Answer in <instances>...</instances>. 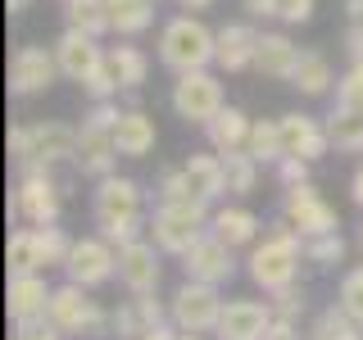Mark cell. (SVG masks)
<instances>
[{"instance_id": "ba28073f", "label": "cell", "mask_w": 363, "mask_h": 340, "mask_svg": "<svg viewBox=\"0 0 363 340\" xmlns=\"http://www.w3.org/2000/svg\"><path fill=\"white\" fill-rule=\"evenodd\" d=\"M281 213H286V222L304 236V241H309V236H327V232H336V227H340L336 209H332L323 196H318L309 181L286 186V204H281Z\"/></svg>"}, {"instance_id": "91938a15", "label": "cell", "mask_w": 363, "mask_h": 340, "mask_svg": "<svg viewBox=\"0 0 363 340\" xmlns=\"http://www.w3.org/2000/svg\"><path fill=\"white\" fill-rule=\"evenodd\" d=\"M64 5H73V0H64Z\"/></svg>"}, {"instance_id": "44dd1931", "label": "cell", "mask_w": 363, "mask_h": 340, "mask_svg": "<svg viewBox=\"0 0 363 340\" xmlns=\"http://www.w3.org/2000/svg\"><path fill=\"white\" fill-rule=\"evenodd\" d=\"M255 50H259V32L245 28V23H227V28H218V55H213V64L223 73H245V68H255Z\"/></svg>"}, {"instance_id": "3957f363", "label": "cell", "mask_w": 363, "mask_h": 340, "mask_svg": "<svg viewBox=\"0 0 363 340\" xmlns=\"http://www.w3.org/2000/svg\"><path fill=\"white\" fill-rule=\"evenodd\" d=\"M209 209H204V200H164L155 209V218H150V236H155V245L164 249V254H186L191 245L204 236V227H209Z\"/></svg>"}, {"instance_id": "f1b7e54d", "label": "cell", "mask_w": 363, "mask_h": 340, "mask_svg": "<svg viewBox=\"0 0 363 340\" xmlns=\"http://www.w3.org/2000/svg\"><path fill=\"white\" fill-rule=\"evenodd\" d=\"M309 340H363V322H359V317H350L340 304H332V309H323V313L313 317Z\"/></svg>"}, {"instance_id": "ee69618b", "label": "cell", "mask_w": 363, "mask_h": 340, "mask_svg": "<svg viewBox=\"0 0 363 340\" xmlns=\"http://www.w3.org/2000/svg\"><path fill=\"white\" fill-rule=\"evenodd\" d=\"M309 164L313 159H300V154H286L277 164V177L286 181V186H300V181H309Z\"/></svg>"}, {"instance_id": "c3c4849f", "label": "cell", "mask_w": 363, "mask_h": 340, "mask_svg": "<svg viewBox=\"0 0 363 340\" xmlns=\"http://www.w3.org/2000/svg\"><path fill=\"white\" fill-rule=\"evenodd\" d=\"M245 9L255 18H277V9H281V0H245Z\"/></svg>"}, {"instance_id": "6125c7cd", "label": "cell", "mask_w": 363, "mask_h": 340, "mask_svg": "<svg viewBox=\"0 0 363 340\" xmlns=\"http://www.w3.org/2000/svg\"><path fill=\"white\" fill-rule=\"evenodd\" d=\"M359 268H363V264H359Z\"/></svg>"}, {"instance_id": "d6986e66", "label": "cell", "mask_w": 363, "mask_h": 340, "mask_svg": "<svg viewBox=\"0 0 363 340\" xmlns=\"http://www.w3.org/2000/svg\"><path fill=\"white\" fill-rule=\"evenodd\" d=\"M304 50L295 45L291 37H281V32H264L259 37V50H255V68L264 77H277V82H291L295 68H300Z\"/></svg>"}, {"instance_id": "e0dca14e", "label": "cell", "mask_w": 363, "mask_h": 340, "mask_svg": "<svg viewBox=\"0 0 363 340\" xmlns=\"http://www.w3.org/2000/svg\"><path fill=\"white\" fill-rule=\"evenodd\" d=\"M281 141H286V154L300 159H323L332 150V136H327V123L309 118V113H281Z\"/></svg>"}, {"instance_id": "30bf717a", "label": "cell", "mask_w": 363, "mask_h": 340, "mask_svg": "<svg viewBox=\"0 0 363 340\" xmlns=\"http://www.w3.org/2000/svg\"><path fill=\"white\" fill-rule=\"evenodd\" d=\"M182 268H186L191 281H209V286H223V281H232L236 272V259H232V245L223 241V236L204 232L196 245L182 254Z\"/></svg>"}, {"instance_id": "6f0895ef", "label": "cell", "mask_w": 363, "mask_h": 340, "mask_svg": "<svg viewBox=\"0 0 363 340\" xmlns=\"http://www.w3.org/2000/svg\"><path fill=\"white\" fill-rule=\"evenodd\" d=\"M177 340H204V336H191V332H182V336H177Z\"/></svg>"}, {"instance_id": "9a60e30c", "label": "cell", "mask_w": 363, "mask_h": 340, "mask_svg": "<svg viewBox=\"0 0 363 340\" xmlns=\"http://www.w3.org/2000/svg\"><path fill=\"white\" fill-rule=\"evenodd\" d=\"M77 154V132L64 123H32L28 128V154L18 164H60Z\"/></svg>"}, {"instance_id": "e575fe53", "label": "cell", "mask_w": 363, "mask_h": 340, "mask_svg": "<svg viewBox=\"0 0 363 340\" xmlns=\"http://www.w3.org/2000/svg\"><path fill=\"white\" fill-rule=\"evenodd\" d=\"M223 168H227V191H232V196H250V191L259 186V159L250 150L223 154Z\"/></svg>"}, {"instance_id": "484cf974", "label": "cell", "mask_w": 363, "mask_h": 340, "mask_svg": "<svg viewBox=\"0 0 363 340\" xmlns=\"http://www.w3.org/2000/svg\"><path fill=\"white\" fill-rule=\"evenodd\" d=\"M327 136H332L336 150L363 154V109H354V105H336L332 113H327Z\"/></svg>"}, {"instance_id": "f6af8a7d", "label": "cell", "mask_w": 363, "mask_h": 340, "mask_svg": "<svg viewBox=\"0 0 363 340\" xmlns=\"http://www.w3.org/2000/svg\"><path fill=\"white\" fill-rule=\"evenodd\" d=\"M159 196H164V200H196V196H191V181H186V173H182V168H177V173H164V177H159Z\"/></svg>"}, {"instance_id": "680465c9", "label": "cell", "mask_w": 363, "mask_h": 340, "mask_svg": "<svg viewBox=\"0 0 363 340\" xmlns=\"http://www.w3.org/2000/svg\"><path fill=\"white\" fill-rule=\"evenodd\" d=\"M359 249H363V227H359Z\"/></svg>"}, {"instance_id": "f546056e", "label": "cell", "mask_w": 363, "mask_h": 340, "mask_svg": "<svg viewBox=\"0 0 363 340\" xmlns=\"http://www.w3.org/2000/svg\"><path fill=\"white\" fill-rule=\"evenodd\" d=\"M64 14H68V28L86 32V37H105V32H113L109 0H73Z\"/></svg>"}, {"instance_id": "7a4b0ae2", "label": "cell", "mask_w": 363, "mask_h": 340, "mask_svg": "<svg viewBox=\"0 0 363 340\" xmlns=\"http://www.w3.org/2000/svg\"><path fill=\"white\" fill-rule=\"evenodd\" d=\"M300 254H304V236L295 232V227H277L272 236H264V245H255V254H250V277H255V286H264L268 295L291 286L295 272H300Z\"/></svg>"}, {"instance_id": "f35d334b", "label": "cell", "mask_w": 363, "mask_h": 340, "mask_svg": "<svg viewBox=\"0 0 363 340\" xmlns=\"http://www.w3.org/2000/svg\"><path fill=\"white\" fill-rule=\"evenodd\" d=\"M118 86H123V82H118V77H113V68H109V60H105V64H100L96 73H91L86 82H82V91H86L91 100H113V96H118Z\"/></svg>"}, {"instance_id": "ffe728a7", "label": "cell", "mask_w": 363, "mask_h": 340, "mask_svg": "<svg viewBox=\"0 0 363 340\" xmlns=\"http://www.w3.org/2000/svg\"><path fill=\"white\" fill-rule=\"evenodd\" d=\"M141 213V186L132 177H100L96 186V222H109V218H132Z\"/></svg>"}, {"instance_id": "d6a6232c", "label": "cell", "mask_w": 363, "mask_h": 340, "mask_svg": "<svg viewBox=\"0 0 363 340\" xmlns=\"http://www.w3.org/2000/svg\"><path fill=\"white\" fill-rule=\"evenodd\" d=\"M5 264H9V277H14V272H41L37 227H23V232L9 236V245H5Z\"/></svg>"}, {"instance_id": "8992f818", "label": "cell", "mask_w": 363, "mask_h": 340, "mask_svg": "<svg viewBox=\"0 0 363 340\" xmlns=\"http://www.w3.org/2000/svg\"><path fill=\"white\" fill-rule=\"evenodd\" d=\"M64 268H68V281L96 290V286L118 277V245L105 241V236H82V241H73V249H68Z\"/></svg>"}, {"instance_id": "ac0fdd59", "label": "cell", "mask_w": 363, "mask_h": 340, "mask_svg": "<svg viewBox=\"0 0 363 340\" xmlns=\"http://www.w3.org/2000/svg\"><path fill=\"white\" fill-rule=\"evenodd\" d=\"M50 286L41 281V272H14L9 277V290H5V309L14 322H23V317H41L50 313Z\"/></svg>"}, {"instance_id": "83f0119b", "label": "cell", "mask_w": 363, "mask_h": 340, "mask_svg": "<svg viewBox=\"0 0 363 340\" xmlns=\"http://www.w3.org/2000/svg\"><path fill=\"white\" fill-rule=\"evenodd\" d=\"M109 18L118 37H141L155 23V0H109Z\"/></svg>"}, {"instance_id": "7bdbcfd3", "label": "cell", "mask_w": 363, "mask_h": 340, "mask_svg": "<svg viewBox=\"0 0 363 340\" xmlns=\"http://www.w3.org/2000/svg\"><path fill=\"white\" fill-rule=\"evenodd\" d=\"M272 313L286 317V322H295V317L304 313V295L295 290V281H291V286H281V290H272Z\"/></svg>"}, {"instance_id": "db71d44e", "label": "cell", "mask_w": 363, "mask_h": 340, "mask_svg": "<svg viewBox=\"0 0 363 340\" xmlns=\"http://www.w3.org/2000/svg\"><path fill=\"white\" fill-rule=\"evenodd\" d=\"M145 340H177V336H173V327H155V332L145 336Z\"/></svg>"}, {"instance_id": "b9f144b4", "label": "cell", "mask_w": 363, "mask_h": 340, "mask_svg": "<svg viewBox=\"0 0 363 340\" xmlns=\"http://www.w3.org/2000/svg\"><path fill=\"white\" fill-rule=\"evenodd\" d=\"M18 332L14 340H64V332L50 322V313H41V317H23V322H14Z\"/></svg>"}, {"instance_id": "836d02e7", "label": "cell", "mask_w": 363, "mask_h": 340, "mask_svg": "<svg viewBox=\"0 0 363 340\" xmlns=\"http://www.w3.org/2000/svg\"><path fill=\"white\" fill-rule=\"evenodd\" d=\"M109 68H113V77L123 82V91H136L145 82V73H150V60H145L136 45H113V50H109Z\"/></svg>"}, {"instance_id": "9c48e42d", "label": "cell", "mask_w": 363, "mask_h": 340, "mask_svg": "<svg viewBox=\"0 0 363 340\" xmlns=\"http://www.w3.org/2000/svg\"><path fill=\"white\" fill-rule=\"evenodd\" d=\"M50 322L64 336H82V332H100L105 313H100L96 300H86V286L68 281V286H55V295H50Z\"/></svg>"}, {"instance_id": "816d5d0a", "label": "cell", "mask_w": 363, "mask_h": 340, "mask_svg": "<svg viewBox=\"0 0 363 340\" xmlns=\"http://www.w3.org/2000/svg\"><path fill=\"white\" fill-rule=\"evenodd\" d=\"M350 196H354V204L363 209V164L354 168V181H350Z\"/></svg>"}, {"instance_id": "94428289", "label": "cell", "mask_w": 363, "mask_h": 340, "mask_svg": "<svg viewBox=\"0 0 363 340\" xmlns=\"http://www.w3.org/2000/svg\"><path fill=\"white\" fill-rule=\"evenodd\" d=\"M155 5H159V0H155Z\"/></svg>"}, {"instance_id": "ab89813d", "label": "cell", "mask_w": 363, "mask_h": 340, "mask_svg": "<svg viewBox=\"0 0 363 340\" xmlns=\"http://www.w3.org/2000/svg\"><path fill=\"white\" fill-rule=\"evenodd\" d=\"M336 105H354V109H363V64H359V60L350 64V73L336 82Z\"/></svg>"}, {"instance_id": "52a82bcc", "label": "cell", "mask_w": 363, "mask_h": 340, "mask_svg": "<svg viewBox=\"0 0 363 340\" xmlns=\"http://www.w3.org/2000/svg\"><path fill=\"white\" fill-rule=\"evenodd\" d=\"M45 168L50 164H23V186L14 196V213L32 227H55V218H60V186L50 181Z\"/></svg>"}, {"instance_id": "bcb514c9", "label": "cell", "mask_w": 363, "mask_h": 340, "mask_svg": "<svg viewBox=\"0 0 363 340\" xmlns=\"http://www.w3.org/2000/svg\"><path fill=\"white\" fill-rule=\"evenodd\" d=\"M277 18L281 23H309L313 18V0H281Z\"/></svg>"}, {"instance_id": "1f68e13d", "label": "cell", "mask_w": 363, "mask_h": 340, "mask_svg": "<svg viewBox=\"0 0 363 340\" xmlns=\"http://www.w3.org/2000/svg\"><path fill=\"white\" fill-rule=\"evenodd\" d=\"M250 154L259 159V164H281L286 159V141H281V123H268V118H259L255 128H250V145H245Z\"/></svg>"}, {"instance_id": "4316f807", "label": "cell", "mask_w": 363, "mask_h": 340, "mask_svg": "<svg viewBox=\"0 0 363 340\" xmlns=\"http://www.w3.org/2000/svg\"><path fill=\"white\" fill-rule=\"evenodd\" d=\"M209 232L213 236H223L227 245H255V236H259V218L250 209H218L213 213V222H209Z\"/></svg>"}, {"instance_id": "f907efd6", "label": "cell", "mask_w": 363, "mask_h": 340, "mask_svg": "<svg viewBox=\"0 0 363 340\" xmlns=\"http://www.w3.org/2000/svg\"><path fill=\"white\" fill-rule=\"evenodd\" d=\"M9 150H14V159L28 154V128H14V132H9Z\"/></svg>"}, {"instance_id": "277c9868", "label": "cell", "mask_w": 363, "mask_h": 340, "mask_svg": "<svg viewBox=\"0 0 363 340\" xmlns=\"http://www.w3.org/2000/svg\"><path fill=\"white\" fill-rule=\"evenodd\" d=\"M168 317H173L177 332H191V336L218 332V317H223V295H218V286L186 277V286H182L173 295V304H168Z\"/></svg>"}, {"instance_id": "5bb4252c", "label": "cell", "mask_w": 363, "mask_h": 340, "mask_svg": "<svg viewBox=\"0 0 363 340\" xmlns=\"http://www.w3.org/2000/svg\"><path fill=\"white\" fill-rule=\"evenodd\" d=\"M73 164L82 168L86 177H109L113 173V164H118V145H113V128H100V123H82L77 128V154H73Z\"/></svg>"}, {"instance_id": "6da1fadb", "label": "cell", "mask_w": 363, "mask_h": 340, "mask_svg": "<svg viewBox=\"0 0 363 340\" xmlns=\"http://www.w3.org/2000/svg\"><path fill=\"white\" fill-rule=\"evenodd\" d=\"M218 55V32H209L196 14H177L159 32V64L173 73H191V68H209Z\"/></svg>"}, {"instance_id": "7c38bea8", "label": "cell", "mask_w": 363, "mask_h": 340, "mask_svg": "<svg viewBox=\"0 0 363 340\" xmlns=\"http://www.w3.org/2000/svg\"><path fill=\"white\" fill-rule=\"evenodd\" d=\"M55 60H60L64 77L86 82V77L109 60V50H100V37H86V32H77V28H64V37L55 41Z\"/></svg>"}, {"instance_id": "8d00e7d4", "label": "cell", "mask_w": 363, "mask_h": 340, "mask_svg": "<svg viewBox=\"0 0 363 340\" xmlns=\"http://www.w3.org/2000/svg\"><path fill=\"white\" fill-rule=\"evenodd\" d=\"M304 259H309V264H318V268L340 264V259H345V241H340V232L309 236V241H304Z\"/></svg>"}, {"instance_id": "5b68a950", "label": "cell", "mask_w": 363, "mask_h": 340, "mask_svg": "<svg viewBox=\"0 0 363 340\" xmlns=\"http://www.w3.org/2000/svg\"><path fill=\"white\" fill-rule=\"evenodd\" d=\"M173 109L177 118L196 123V128H209V118L223 109V86L209 68H191V73H177L173 82Z\"/></svg>"}, {"instance_id": "8fae6325", "label": "cell", "mask_w": 363, "mask_h": 340, "mask_svg": "<svg viewBox=\"0 0 363 340\" xmlns=\"http://www.w3.org/2000/svg\"><path fill=\"white\" fill-rule=\"evenodd\" d=\"M55 77H60V60L45 45H23L14 60H9V91L14 96H41Z\"/></svg>"}, {"instance_id": "d4e9b609", "label": "cell", "mask_w": 363, "mask_h": 340, "mask_svg": "<svg viewBox=\"0 0 363 340\" xmlns=\"http://www.w3.org/2000/svg\"><path fill=\"white\" fill-rule=\"evenodd\" d=\"M250 128H255V123H250L236 105H223L209 118V128H204V132H209V145L218 154H232V150H245V145H250Z\"/></svg>"}, {"instance_id": "cb8c5ba5", "label": "cell", "mask_w": 363, "mask_h": 340, "mask_svg": "<svg viewBox=\"0 0 363 340\" xmlns=\"http://www.w3.org/2000/svg\"><path fill=\"white\" fill-rule=\"evenodd\" d=\"M182 173L191 181V196L196 200H218L227 191V168H223V154H191L186 164H182Z\"/></svg>"}, {"instance_id": "60d3db41", "label": "cell", "mask_w": 363, "mask_h": 340, "mask_svg": "<svg viewBox=\"0 0 363 340\" xmlns=\"http://www.w3.org/2000/svg\"><path fill=\"white\" fill-rule=\"evenodd\" d=\"M100 236L113 245H128V241H141V213H132V218H109L100 222Z\"/></svg>"}, {"instance_id": "4fadbf2b", "label": "cell", "mask_w": 363, "mask_h": 340, "mask_svg": "<svg viewBox=\"0 0 363 340\" xmlns=\"http://www.w3.org/2000/svg\"><path fill=\"white\" fill-rule=\"evenodd\" d=\"M272 304H259V300H227L223 304V317H218V340H264V332L272 327Z\"/></svg>"}, {"instance_id": "d590c367", "label": "cell", "mask_w": 363, "mask_h": 340, "mask_svg": "<svg viewBox=\"0 0 363 340\" xmlns=\"http://www.w3.org/2000/svg\"><path fill=\"white\" fill-rule=\"evenodd\" d=\"M37 249H41V268H64L73 241H68L60 227H37Z\"/></svg>"}, {"instance_id": "7402d4cb", "label": "cell", "mask_w": 363, "mask_h": 340, "mask_svg": "<svg viewBox=\"0 0 363 340\" xmlns=\"http://www.w3.org/2000/svg\"><path fill=\"white\" fill-rule=\"evenodd\" d=\"M155 327H164V304L155 300V290L136 295V300H128L118 313H113V332L123 340H145Z\"/></svg>"}, {"instance_id": "9f6ffc18", "label": "cell", "mask_w": 363, "mask_h": 340, "mask_svg": "<svg viewBox=\"0 0 363 340\" xmlns=\"http://www.w3.org/2000/svg\"><path fill=\"white\" fill-rule=\"evenodd\" d=\"M28 5H32V0H9V14H23Z\"/></svg>"}, {"instance_id": "603a6c76", "label": "cell", "mask_w": 363, "mask_h": 340, "mask_svg": "<svg viewBox=\"0 0 363 340\" xmlns=\"http://www.w3.org/2000/svg\"><path fill=\"white\" fill-rule=\"evenodd\" d=\"M155 141H159V132H155L150 113H141V109H123L118 113V123H113V145H118L123 159H145L155 150Z\"/></svg>"}, {"instance_id": "7dc6e473", "label": "cell", "mask_w": 363, "mask_h": 340, "mask_svg": "<svg viewBox=\"0 0 363 340\" xmlns=\"http://www.w3.org/2000/svg\"><path fill=\"white\" fill-rule=\"evenodd\" d=\"M264 340H300V336H295V322H286V317H272V327L264 332Z\"/></svg>"}, {"instance_id": "74e56055", "label": "cell", "mask_w": 363, "mask_h": 340, "mask_svg": "<svg viewBox=\"0 0 363 340\" xmlns=\"http://www.w3.org/2000/svg\"><path fill=\"white\" fill-rule=\"evenodd\" d=\"M336 304H340V309H345L350 317H359V322H363V268L345 272V281H340V295H336Z\"/></svg>"}, {"instance_id": "11a10c76", "label": "cell", "mask_w": 363, "mask_h": 340, "mask_svg": "<svg viewBox=\"0 0 363 340\" xmlns=\"http://www.w3.org/2000/svg\"><path fill=\"white\" fill-rule=\"evenodd\" d=\"M182 9H209V5H218V0H177Z\"/></svg>"}, {"instance_id": "2e32d148", "label": "cell", "mask_w": 363, "mask_h": 340, "mask_svg": "<svg viewBox=\"0 0 363 340\" xmlns=\"http://www.w3.org/2000/svg\"><path fill=\"white\" fill-rule=\"evenodd\" d=\"M155 249H159V245H150V241H128V245H118V281H123L132 295H145V290L159 286V254H155Z\"/></svg>"}, {"instance_id": "681fc988", "label": "cell", "mask_w": 363, "mask_h": 340, "mask_svg": "<svg viewBox=\"0 0 363 340\" xmlns=\"http://www.w3.org/2000/svg\"><path fill=\"white\" fill-rule=\"evenodd\" d=\"M345 45H350V55L363 64V23H350V32H345Z\"/></svg>"}, {"instance_id": "f5cc1de1", "label": "cell", "mask_w": 363, "mask_h": 340, "mask_svg": "<svg viewBox=\"0 0 363 340\" xmlns=\"http://www.w3.org/2000/svg\"><path fill=\"white\" fill-rule=\"evenodd\" d=\"M345 18L350 23H363V0H345Z\"/></svg>"}, {"instance_id": "4dcf8cb0", "label": "cell", "mask_w": 363, "mask_h": 340, "mask_svg": "<svg viewBox=\"0 0 363 340\" xmlns=\"http://www.w3.org/2000/svg\"><path fill=\"white\" fill-rule=\"evenodd\" d=\"M332 82H336V77H332V64H327L318 50H304V60H300V68H295L291 86H300L304 96H327Z\"/></svg>"}]
</instances>
